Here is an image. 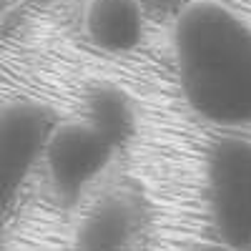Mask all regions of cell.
Wrapping results in <instances>:
<instances>
[{
    "label": "cell",
    "mask_w": 251,
    "mask_h": 251,
    "mask_svg": "<svg viewBox=\"0 0 251 251\" xmlns=\"http://www.w3.org/2000/svg\"><path fill=\"white\" fill-rule=\"evenodd\" d=\"M141 3H143V8H151L156 13H169L181 5V0H141Z\"/></svg>",
    "instance_id": "7"
},
{
    "label": "cell",
    "mask_w": 251,
    "mask_h": 251,
    "mask_svg": "<svg viewBox=\"0 0 251 251\" xmlns=\"http://www.w3.org/2000/svg\"><path fill=\"white\" fill-rule=\"evenodd\" d=\"M206 201L219 239L234 251H251V141H219L206 161Z\"/></svg>",
    "instance_id": "2"
},
{
    "label": "cell",
    "mask_w": 251,
    "mask_h": 251,
    "mask_svg": "<svg viewBox=\"0 0 251 251\" xmlns=\"http://www.w3.org/2000/svg\"><path fill=\"white\" fill-rule=\"evenodd\" d=\"M83 30L103 53H131L146 35V8L141 0H91Z\"/></svg>",
    "instance_id": "4"
},
{
    "label": "cell",
    "mask_w": 251,
    "mask_h": 251,
    "mask_svg": "<svg viewBox=\"0 0 251 251\" xmlns=\"http://www.w3.org/2000/svg\"><path fill=\"white\" fill-rule=\"evenodd\" d=\"M88 123H93L100 133H106V138L118 146L128 138L131 128H133V113L131 106L118 91H98L91 96L88 100Z\"/></svg>",
    "instance_id": "6"
},
{
    "label": "cell",
    "mask_w": 251,
    "mask_h": 251,
    "mask_svg": "<svg viewBox=\"0 0 251 251\" xmlns=\"http://www.w3.org/2000/svg\"><path fill=\"white\" fill-rule=\"evenodd\" d=\"M133 214L123 201H106L83 219L75 234V251H128L133 241Z\"/></svg>",
    "instance_id": "5"
},
{
    "label": "cell",
    "mask_w": 251,
    "mask_h": 251,
    "mask_svg": "<svg viewBox=\"0 0 251 251\" xmlns=\"http://www.w3.org/2000/svg\"><path fill=\"white\" fill-rule=\"evenodd\" d=\"M186 103L208 123L251 126V25L219 3H194L174 30Z\"/></svg>",
    "instance_id": "1"
},
{
    "label": "cell",
    "mask_w": 251,
    "mask_h": 251,
    "mask_svg": "<svg viewBox=\"0 0 251 251\" xmlns=\"http://www.w3.org/2000/svg\"><path fill=\"white\" fill-rule=\"evenodd\" d=\"M48 174L60 199L75 201L103 169L108 166L116 146L88 121L63 123L46 138Z\"/></svg>",
    "instance_id": "3"
},
{
    "label": "cell",
    "mask_w": 251,
    "mask_h": 251,
    "mask_svg": "<svg viewBox=\"0 0 251 251\" xmlns=\"http://www.w3.org/2000/svg\"><path fill=\"white\" fill-rule=\"evenodd\" d=\"M38 3H50V0H38Z\"/></svg>",
    "instance_id": "8"
}]
</instances>
